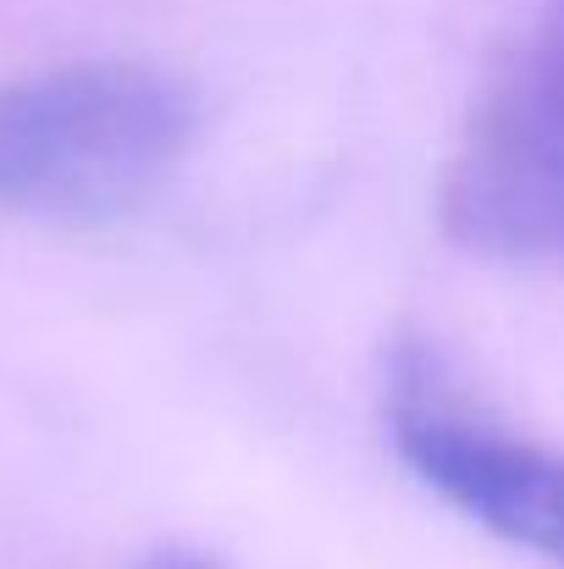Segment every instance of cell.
Masks as SVG:
<instances>
[{
  "mask_svg": "<svg viewBox=\"0 0 564 569\" xmlns=\"http://www.w3.org/2000/svg\"><path fill=\"white\" fill-rule=\"evenodd\" d=\"M199 139V94L145 61H78L0 89V210L111 221Z\"/></svg>",
  "mask_w": 564,
  "mask_h": 569,
  "instance_id": "cell-1",
  "label": "cell"
},
{
  "mask_svg": "<svg viewBox=\"0 0 564 569\" xmlns=\"http://www.w3.org/2000/svg\"><path fill=\"white\" fill-rule=\"evenodd\" d=\"M437 216L498 260H564V0L482 94L448 161Z\"/></svg>",
  "mask_w": 564,
  "mask_h": 569,
  "instance_id": "cell-2",
  "label": "cell"
},
{
  "mask_svg": "<svg viewBox=\"0 0 564 569\" xmlns=\"http://www.w3.org/2000/svg\"><path fill=\"white\" fill-rule=\"evenodd\" d=\"M145 569H221V565H210L199 553H161V559H150Z\"/></svg>",
  "mask_w": 564,
  "mask_h": 569,
  "instance_id": "cell-4",
  "label": "cell"
},
{
  "mask_svg": "<svg viewBox=\"0 0 564 569\" xmlns=\"http://www.w3.org/2000/svg\"><path fill=\"white\" fill-rule=\"evenodd\" d=\"M398 459L471 526L564 569V453L471 409L426 349H398L387 377Z\"/></svg>",
  "mask_w": 564,
  "mask_h": 569,
  "instance_id": "cell-3",
  "label": "cell"
}]
</instances>
